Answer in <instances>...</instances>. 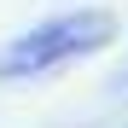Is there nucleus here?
I'll list each match as a JSON object with an SVG mask.
<instances>
[{"instance_id": "1", "label": "nucleus", "mask_w": 128, "mask_h": 128, "mask_svg": "<svg viewBox=\"0 0 128 128\" xmlns=\"http://www.w3.org/2000/svg\"><path fill=\"white\" fill-rule=\"evenodd\" d=\"M116 35V18L111 12H64V18H47L0 47V82H24V76H47L70 58H88L99 52L105 41Z\"/></svg>"}]
</instances>
